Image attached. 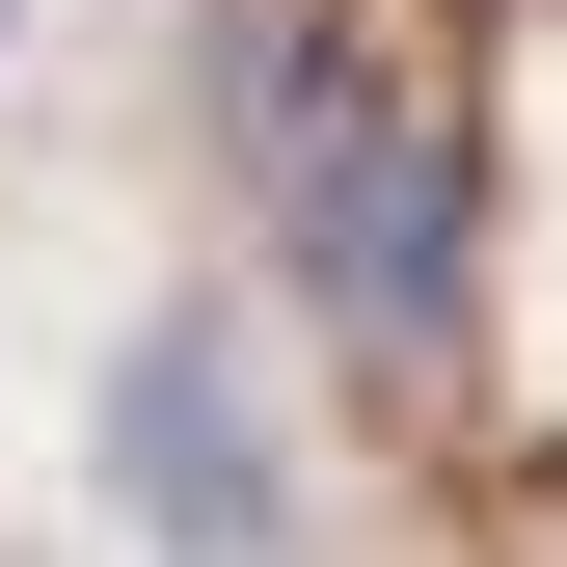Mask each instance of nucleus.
Returning a JSON list of instances; mask_svg holds the SVG:
<instances>
[{
	"label": "nucleus",
	"instance_id": "f03ea898",
	"mask_svg": "<svg viewBox=\"0 0 567 567\" xmlns=\"http://www.w3.org/2000/svg\"><path fill=\"white\" fill-rule=\"evenodd\" d=\"M109 514L163 540V567H298V514H324V486H298L270 351H244L217 298H163V324L109 351Z\"/></svg>",
	"mask_w": 567,
	"mask_h": 567
},
{
	"label": "nucleus",
	"instance_id": "f257e3e1",
	"mask_svg": "<svg viewBox=\"0 0 567 567\" xmlns=\"http://www.w3.org/2000/svg\"><path fill=\"white\" fill-rule=\"evenodd\" d=\"M217 163H244L270 270H298L351 351H460V298H486V163H460L433 82L351 54V0H217Z\"/></svg>",
	"mask_w": 567,
	"mask_h": 567
}]
</instances>
